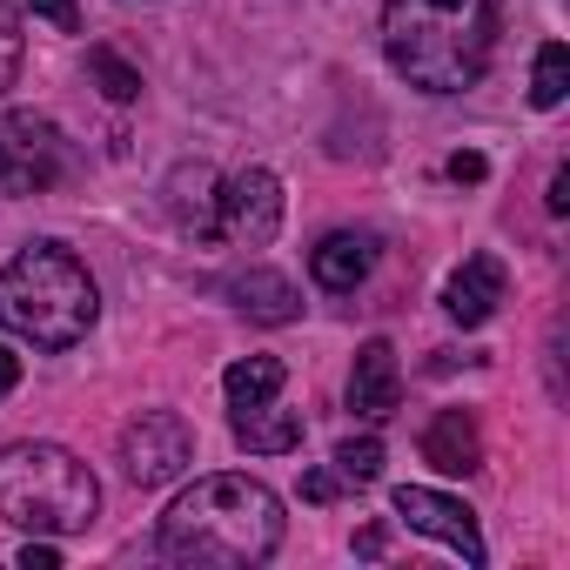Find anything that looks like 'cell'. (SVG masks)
<instances>
[{"instance_id":"cell-1","label":"cell","mask_w":570,"mask_h":570,"mask_svg":"<svg viewBox=\"0 0 570 570\" xmlns=\"http://www.w3.org/2000/svg\"><path fill=\"white\" fill-rule=\"evenodd\" d=\"M282 543V497L255 476H195L161 510V557L195 570H248Z\"/></svg>"},{"instance_id":"cell-2","label":"cell","mask_w":570,"mask_h":570,"mask_svg":"<svg viewBox=\"0 0 570 570\" xmlns=\"http://www.w3.org/2000/svg\"><path fill=\"white\" fill-rule=\"evenodd\" d=\"M503 0H390L383 55L423 95H463L490 75Z\"/></svg>"},{"instance_id":"cell-3","label":"cell","mask_w":570,"mask_h":570,"mask_svg":"<svg viewBox=\"0 0 570 570\" xmlns=\"http://www.w3.org/2000/svg\"><path fill=\"white\" fill-rule=\"evenodd\" d=\"M101 316L95 275L81 268L75 248L35 242L0 268V330L35 343V350H75Z\"/></svg>"},{"instance_id":"cell-4","label":"cell","mask_w":570,"mask_h":570,"mask_svg":"<svg viewBox=\"0 0 570 570\" xmlns=\"http://www.w3.org/2000/svg\"><path fill=\"white\" fill-rule=\"evenodd\" d=\"M101 510L95 470L61 443H8L0 450V517L28 537H75Z\"/></svg>"},{"instance_id":"cell-5","label":"cell","mask_w":570,"mask_h":570,"mask_svg":"<svg viewBox=\"0 0 570 570\" xmlns=\"http://www.w3.org/2000/svg\"><path fill=\"white\" fill-rule=\"evenodd\" d=\"M68 161V135L48 115H0V195H48Z\"/></svg>"},{"instance_id":"cell-6","label":"cell","mask_w":570,"mask_h":570,"mask_svg":"<svg viewBox=\"0 0 570 570\" xmlns=\"http://www.w3.org/2000/svg\"><path fill=\"white\" fill-rule=\"evenodd\" d=\"M188 463H195V430L175 410H141L121 430V470H128V483L155 490V483H175Z\"/></svg>"},{"instance_id":"cell-7","label":"cell","mask_w":570,"mask_h":570,"mask_svg":"<svg viewBox=\"0 0 570 570\" xmlns=\"http://www.w3.org/2000/svg\"><path fill=\"white\" fill-rule=\"evenodd\" d=\"M396 517L436 543H450L470 570H483V537H476V510L463 497H443V490H423V483H403L396 490Z\"/></svg>"},{"instance_id":"cell-8","label":"cell","mask_w":570,"mask_h":570,"mask_svg":"<svg viewBox=\"0 0 570 570\" xmlns=\"http://www.w3.org/2000/svg\"><path fill=\"white\" fill-rule=\"evenodd\" d=\"M275 228H282V181L268 168H242L222 188V235L242 248H268Z\"/></svg>"},{"instance_id":"cell-9","label":"cell","mask_w":570,"mask_h":570,"mask_svg":"<svg viewBox=\"0 0 570 570\" xmlns=\"http://www.w3.org/2000/svg\"><path fill=\"white\" fill-rule=\"evenodd\" d=\"M370 268H376V235L370 228H336V235H323L309 248V275H316V289H330V296L363 289Z\"/></svg>"},{"instance_id":"cell-10","label":"cell","mask_w":570,"mask_h":570,"mask_svg":"<svg viewBox=\"0 0 570 570\" xmlns=\"http://www.w3.org/2000/svg\"><path fill=\"white\" fill-rule=\"evenodd\" d=\"M403 403V370H396V350L383 336H370L356 350V370H350V410L370 416V423H390Z\"/></svg>"},{"instance_id":"cell-11","label":"cell","mask_w":570,"mask_h":570,"mask_svg":"<svg viewBox=\"0 0 570 570\" xmlns=\"http://www.w3.org/2000/svg\"><path fill=\"white\" fill-rule=\"evenodd\" d=\"M503 303V262L497 255H470L450 282H443V316L463 330H483Z\"/></svg>"},{"instance_id":"cell-12","label":"cell","mask_w":570,"mask_h":570,"mask_svg":"<svg viewBox=\"0 0 570 570\" xmlns=\"http://www.w3.org/2000/svg\"><path fill=\"white\" fill-rule=\"evenodd\" d=\"M228 430H235V443H242L248 456H289V450H303V416L282 410L275 396H268V403H242V410L228 416Z\"/></svg>"},{"instance_id":"cell-13","label":"cell","mask_w":570,"mask_h":570,"mask_svg":"<svg viewBox=\"0 0 570 570\" xmlns=\"http://www.w3.org/2000/svg\"><path fill=\"white\" fill-rule=\"evenodd\" d=\"M228 296H235V309H242L248 323H268V330H282V323H296V316H303L296 282H289V275H275V268H242V275L228 282Z\"/></svg>"},{"instance_id":"cell-14","label":"cell","mask_w":570,"mask_h":570,"mask_svg":"<svg viewBox=\"0 0 570 570\" xmlns=\"http://www.w3.org/2000/svg\"><path fill=\"white\" fill-rule=\"evenodd\" d=\"M168 208H175V222H181L195 242H215V235H222V181H215L202 161L168 175Z\"/></svg>"},{"instance_id":"cell-15","label":"cell","mask_w":570,"mask_h":570,"mask_svg":"<svg viewBox=\"0 0 570 570\" xmlns=\"http://www.w3.org/2000/svg\"><path fill=\"white\" fill-rule=\"evenodd\" d=\"M423 463H436L443 476H470V470L483 463L476 416H470V410H443V416L423 430Z\"/></svg>"},{"instance_id":"cell-16","label":"cell","mask_w":570,"mask_h":570,"mask_svg":"<svg viewBox=\"0 0 570 570\" xmlns=\"http://www.w3.org/2000/svg\"><path fill=\"white\" fill-rule=\"evenodd\" d=\"M282 376H289V370H282L275 356H242V363H228V376H222V390H228V410L282 396Z\"/></svg>"},{"instance_id":"cell-17","label":"cell","mask_w":570,"mask_h":570,"mask_svg":"<svg viewBox=\"0 0 570 570\" xmlns=\"http://www.w3.org/2000/svg\"><path fill=\"white\" fill-rule=\"evenodd\" d=\"M563 95H570V48L543 41L530 61V108H563Z\"/></svg>"},{"instance_id":"cell-18","label":"cell","mask_w":570,"mask_h":570,"mask_svg":"<svg viewBox=\"0 0 570 570\" xmlns=\"http://www.w3.org/2000/svg\"><path fill=\"white\" fill-rule=\"evenodd\" d=\"M88 75H95V81H101V95H108V101H121V108L141 95V75H135L115 48H88Z\"/></svg>"},{"instance_id":"cell-19","label":"cell","mask_w":570,"mask_h":570,"mask_svg":"<svg viewBox=\"0 0 570 570\" xmlns=\"http://www.w3.org/2000/svg\"><path fill=\"white\" fill-rule=\"evenodd\" d=\"M336 476H350V483H376V476H383V443H376V436H350V443H336Z\"/></svg>"},{"instance_id":"cell-20","label":"cell","mask_w":570,"mask_h":570,"mask_svg":"<svg viewBox=\"0 0 570 570\" xmlns=\"http://www.w3.org/2000/svg\"><path fill=\"white\" fill-rule=\"evenodd\" d=\"M21 75V14H14V0H0V95L14 88Z\"/></svg>"},{"instance_id":"cell-21","label":"cell","mask_w":570,"mask_h":570,"mask_svg":"<svg viewBox=\"0 0 570 570\" xmlns=\"http://www.w3.org/2000/svg\"><path fill=\"white\" fill-rule=\"evenodd\" d=\"M21 8H28L35 21L61 28V35H75V28H81V0H21Z\"/></svg>"},{"instance_id":"cell-22","label":"cell","mask_w":570,"mask_h":570,"mask_svg":"<svg viewBox=\"0 0 570 570\" xmlns=\"http://www.w3.org/2000/svg\"><path fill=\"white\" fill-rule=\"evenodd\" d=\"M443 175H450V181H483V175H490V161H483V155H450V161H443Z\"/></svg>"},{"instance_id":"cell-23","label":"cell","mask_w":570,"mask_h":570,"mask_svg":"<svg viewBox=\"0 0 570 570\" xmlns=\"http://www.w3.org/2000/svg\"><path fill=\"white\" fill-rule=\"evenodd\" d=\"M21 570H61V550H55V543H41V537H28V550H21Z\"/></svg>"},{"instance_id":"cell-24","label":"cell","mask_w":570,"mask_h":570,"mask_svg":"<svg viewBox=\"0 0 570 570\" xmlns=\"http://www.w3.org/2000/svg\"><path fill=\"white\" fill-rule=\"evenodd\" d=\"M303 497H309V503H330V497H336V476H330V470H309V476H303Z\"/></svg>"},{"instance_id":"cell-25","label":"cell","mask_w":570,"mask_h":570,"mask_svg":"<svg viewBox=\"0 0 570 570\" xmlns=\"http://www.w3.org/2000/svg\"><path fill=\"white\" fill-rule=\"evenodd\" d=\"M14 383H21V356L0 343V396H14Z\"/></svg>"},{"instance_id":"cell-26","label":"cell","mask_w":570,"mask_h":570,"mask_svg":"<svg viewBox=\"0 0 570 570\" xmlns=\"http://www.w3.org/2000/svg\"><path fill=\"white\" fill-rule=\"evenodd\" d=\"M543 202H550V215H563V208H570V168H557V175H550V195H543Z\"/></svg>"},{"instance_id":"cell-27","label":"cell","mask_w":570,"mask_h":570,"mask_svg":"<svg viewBox=\"0 0 570 570\" xmlns=\"http://www.w3.org/2000/svg\"><path fill=\"white\" fill-rule=\"evenodd\" d=\"M383 543H390V530H383V523H370V530L356 537V557H383Z\"/></svg>"}]
</instances>
